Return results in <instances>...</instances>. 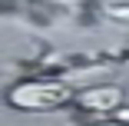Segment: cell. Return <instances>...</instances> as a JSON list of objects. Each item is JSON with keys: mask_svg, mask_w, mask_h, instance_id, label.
<instances>
[{"mask_svg": "<svg viewBox=\"0 0 129 126\" xmlns=\"http://www.w3.org/2000/svg\"><path fill=\"white\" fill-rule=\"evenodd\" d=\"M10 103L27 113H46V110L76 103V90L56 80H23L10 90Z\"/></svg>", "mask_w": 129, "mask_h": 126, "instance_id": "cell-1", "label": "cell"}, {"mask_svg": "<svg viewBox=\"0 0 129 126\" xmlns=\"http://www.w3.org/2000/svg\"><path fill=\"white\" fill-rule=\"evenodd\" d=\"M76 106L89 113H116L122 106V90L119 86H89L76 93Z\"/></svg>", "mask_w": 129, "mask_h": 126, "instance_id": "cell-2", "label": "cell"}, {"mask_svg": "<svg viewBox=\"0 0 129 126\" xmlns=\"http://www.w3.org/2000/svg\"><path fill=\"white\" fill-rule=\"evenodd\" d=\"M96 126H126V123H119V119H106V123H96Z\"/></svg>", "mask_w": 129, "mask_h": 126, "instance_id": "cell-3", "label": "cell"}]
</instances>
